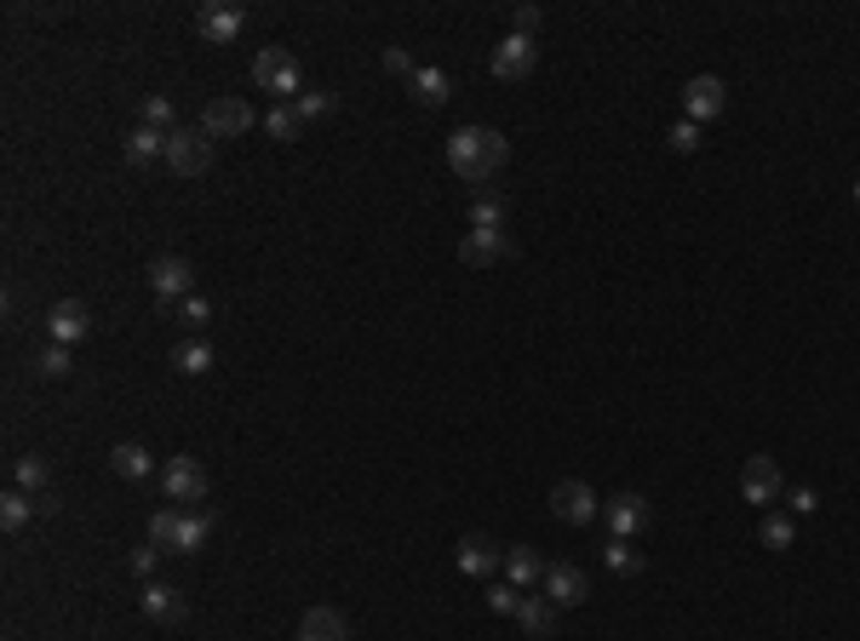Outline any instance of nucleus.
Masks as SVG:
<instances>
[{
  "label": "nucleus",
  "instance_id": "f257e3e1",
  "mask_svg": "<svg viewBox=\"0 0 860 641\" xmlns=\"http://www.w3.org/2000/svg\"><path fill=\"white\" fill-rule=\"evenodd\" d=\"M505 161H511V144H505V132H493V126H459L448 138V166H453V178H465V184H488Z\"/></svg>",
  "mask_w": 860,
  "mask_h": 641
},
{
  "label": "nucleus",
  "instance_id": "f03ea898",
  "mask_svg": "<svg viewBox=\"0 0 860 641\" xmlns=\"http://www.w3.org/2000/svg\"><path fill=\"white\" fill-rule=\"evenodd\" d=\"M253 81L281 97V104H299L305 97V70H299V58H293L287 46H258L253 52Z\"/></svg>",
  "mask_w": 860,
  "mask_h": 641
},
{
  "label": "nucleus",
  "instance_id": "7ed1b4c3",
  "mask_svg": "<svg viewBox=\"0 0 860 641\" xmlns=\"http://www.w3.org/2000/svg\"><path fill=\"white\" fill-rule=\"evenodd\" d=\"M167 166L178 178H202L207 166H213V138L202 126H178V132H167Z\"/></svg>",
  "mask_w": 860,
  "mask_h": 641
},
{
  "label": "nucleus",
  "instance_id": "20e7f679",
  "mask_svg": "<svg viewBox=\"0 0 860 641\" xmlns=\"http://www.w3.org/2000/svg\"><path fill=\"white\" fill-rule=\"evenodd\" d=\"M551 510H556V521H569V527H591L603 516V498L591 493V482H556L551 487Z\"/></svg>",
  "mask_w": 860,
  "mask_h": 641
},
{
  "label": "nucleus",
  "instance_id": "39448f33",
  "mask_svg": "<svg viewBox=\"0 0 860 641\" xmlns=\"http://www.w3.org/2000/svg\"><path fill=\"white\" fill-rule=\"evenodd\" d=\"M258 126V115H253V104H242V97H213V104L202 110V132L218 144V138H242V132H253Z\"/></svg>",
  "mask_w": 860,
  "mask_h": 641
},
{
  "label": "nucleus",
  "instance_id": "423d86ee",
  "mask_svg": "<svg viewBox=\"0 0 860 641\" xmlns=\"http://www.w3.org/2000/svg\"><path fill=\"white\" fill-rule=\"evenodd\" d=\"M161 493H167V504H202L207 498V469L195 458H167L161 464Z\"/></svg>",
  "mask_w": 860,
  "mask_h": 641
},
{
  "label": "nucleus",
  "instance_id": "0eeeda50",
  "mask_svg": "<svg viewBox=\"0 0 860 641\" xmlns=\"http://www.w3.org/2000/svg\"><path fill=\"white\" fill-rule=\"evenodd\" d=\"M740 493H746V504H769L786 493V476H780V464L769 458V453H757V458H746V469H740Z\"/></svg>",
  "mask_w": 860,
  "mask_h": 641
},
{
  "label": "nucleus",
  "instance_id": "6e6552de",
  "mask_svg": "<svg viewBox=\"0 0 860 641\" xmlns=\"http://www.w3.org/2000/svg\"><path fill=\"white\" fill-rule=\"evenodd\" d=\"M190 287H195L190 258L167 252V258H155V263H150V292H155L161 303H184V298H190Z\"/></svg>",
  "mask_w": 860,
  "mask_h": 641
},
{
  "label": "nucleus",
  "instance_id": "1a4fd4ad",
  "mask_svg": "<svg viewBox=\"0 0 860 641\" xmlns=\"http://www.w3.org/2000/svg\"><path fill=\"white\" fill-rule=\"evenodd\" d=\"M540 63V41L528 35H505L500 46H493V81H528Z\"/></svg>",
  "mask_w": 860,
  "mask_h": 641
},
{
  "label": "nucleus",
  "instance_id": "9d476101",
  "mask_svg": "<svg viewBox=\"0 0 860 641\" xmlns=\"http://www.w3.org/2000/svg\"><path fill=\"white\" fill-rule=\"evenodd\" d=\"M242 23H247V12L242 7H224V0H207L202 12H195V35H202L207 46H229L242 35Z\"/></svg>",
  "mask_w": 860,
  "mask_h": 641
},
{
  "label": "nucleus",
  "instance_id": "9b49d317",
  "mask_svg": "<svg viewBox=\"0 0 860 641\" xmlns=\"http://www.w3.org/2000/svg\"><path fill=\"white\" fill-rule=\"evenodd\" d=\"M603 521H608V538H637L654 521V510H648L643 493H620V498L603 504Z\"/></svg>",
  "mask_w": 860,
  "mask_h": 641
},
{
  "label": "nucleus",
  "instance_id": "f8f14e48",
  "mask_svg": "<svg viewBox=\"0 0 860 641\" xmlns=\"http://www.w3.org/2000/svg\"><path fill=\"white\" fill-rule=\"evenodd\" d=\"M47 332H52V344H81L92 332V310L81 298H58L47 310Z\"/></svg>",
  "mask_w": 860,
  "mask_h": 641
},
{
  "label": "nucleus",
  "instance_id": "ddd939ff",
  "mask_svg": "<svg viewBox=\"0 0 860 641\" xmlns=\"http://www.w3.org/2000/svg\"><path fill=\"white\" fill-rule=\"evenodd\" d=\"M723 104H729V86H723L717 75H694V81L683 86V110H688L694 126L711 121V115H723Z\"/></svg>",
  "mask_w": 860,
  "mask_h": 641
},
{
  "label": "nucleus",
  "instance_id": "4468645a",
  "mask_svg": "<svg viewBox=\"0 0 860 641\" xmlns=\"http://www.w3.org/2000/svg\"><path fill=\"white\" fill-rule=\"evenodd\" d=\"M540 596H551L556 607H580V601L591 596V579H585V572H580L574 561H551V567H545Z\"/></svg>",
  "mask_w": 860,
  "mask_h": 641
},
{
  "label": "nucleus",
  "instance_id": "2eb2a0df",
  "mask_svg": "<svg viewBox=\"0 0 860 641\" xmlns=\"http://www.w3.org/2000/svg\"><path fill=\"white\" fill-rule=\"evenodd\" d=\"M459 572H471V579H493V567H500L505 561V550L500 545H493V538L488 533H465V538H459Z\"/></svg>",
  "mask_w": 860,
  "mask_h": 641
},
{
  "label": "nucleus",
  "instance_id": "dca6fc26",
  "mask_svg": "<svg viewBox=\"0 0 860 641\" xmlns=\"http://www.w3.org/2000/svg\"><path fill=\"white\" fill-rule=\"evenodd\" d=\"M459 258H465L471 269H488V263L511 258V241H505V229H471L465 241H459Z\"/></svg>",
  "mask_w": 860,
  "mask_h": 641
},
{
  "label": "nucleus",
  "instance_id": "f3484780",
  "mask_svg": "<svg viewBox=\"0 0 860 641\" xmlns=\"http://www.w3.org/2000/svg\"><path fill=\"white\" fill-rule=\"evenodd\" d=\"M139 607H144L150 624H178V619H184V590H173V585H144Z\"/></svg>",
  "mask_w": 860,
  "mask_h": 641
},
{
  "label": "nucleus",
  "instance_id": "a211bd4d",
  "mask_svg": "<svg viewBox=\"0 0 860 641\" xmlns=\"http://www.w3.org/2000/svg\"><path fill=\"white\" fill-rule=\"evenodd\" d=\"M408 92H413V104H424V110H442L448 97H453V81H448V70H437V63H424V70H413Z\"/></svg>",
  "mask_w": 860,
  "mask_h": 641
},
{
  "label": "nucleus",
  "instance_id": "6ab92c4d",
  "mask_svg": "<svg viewBox=\"0 0 860 641\" xmlns=\"http://www.w3.org/2000/svg\"><path fill=\"white\" fill-rule=\"evenodd\" d=\"M505 585H516V590L545 585V561H540L534 545H511V550H505Z\"/></svg>",
  "mask_w": 860,
  "mask_h": 641
},
{
  "label": "nucleus",
  "instance_id": "aec40b11",
  "mask_svg": "<svg viewBox=\"0 0 860 641\" xmlns=\"http://www.w3.org/2000/svg\"><path fill=\"white\" fill-rule=\"evenodd\" d=\"M299 641H350V624L339 607H310L305 624H299Z\"/></svg>",
  "mask_w": 860,
  "mask_h": 641
},
{
  "label": "nucleus",
  "instance_id": "412c9836",
  "mask_svg": "<svg viewBox=\"0 0 860 641\" xmlns=\"http://www.w3.org/2000/svg\"><path fill=\"white\" fill-rule=\"evenodd\" d=\"M556 613H562V607L551 601V596H522V607H516V624L528 630V635H556Z\"/></svg>",
  "mask_w": 860,
  "mask_h": 641
},
{
  "label": "nucleus",
  "instance_id": "4be33fe9",
  "mask_svg": "<svg viewBox=\"0 0 860 641\" xmlns=\"http://www.w3.org/2000/svg\"><path fill=\"white\" fill-rule=\"evenodd\" d=\"M121 149H126V161H132V166L167 161V132H155V126H144V121H139V126L126 132V144H121Z\"/></svg>",
  "mask_w": 860,
  "mask_h": 641
},
{
  "label": "nucleus",
  "instance_id": "5701e85b",
  "mask_svg": "<svg viewBox=\"0 0 860 641\" xmlns=\"http://www.w3.org/2000/svg\"><path fill=\"white\" fill-rule=\"evenodd\" d=\"M213 344L207 339H184V344H173V373H184V379H202V373H213Z\"/></svg>",
  "mask_w": 860,
  "mask_h": 641
},
{
  "label": "nucleus",
  "instance_id": "b1692460",
  "mask_svg": "<svg viewBox=\"0 0 860 641\" xmlns=\"http://www.w3.org/2000/svg\"><path fill=\"white\" fill-rule=\"evenodd\" d=\"M110 469H115L121 482H144L155 464H150V447H139V442H121V447L110 453Z\"/></svg>",
  "mask_w": 860,
  "mask_h": 641
},
{
  "label": "nucleus",
  "instance_id": "393cba45",
  "mask_svg": "<svg viewBox=\"0 0 860 641\" xmlns=\"http://www.w3.org/2000/svg\"><path fill=\"white\" fill-rule=\"evenodd\" d=\"M178 538H184V510L173 504V510H155L150 516V545L167 556V550H178Z\"/></svg>",
  "mask_w": 860,
  "mask_h": 641
},
{
  "label": "nucleus",
  "instance_id": "a878e982",
  "mask_svg": "<svg viewBox=\"0 0 860 641\" xmlns=\"http://www.w3.org/2000/svg\"><path fill=\"white\" fill-rule=\"evenodd\" d=\"M757 538H764L769 550H791V545H798V521L780 516V510H764V521H757Z\"/></svg>",
  "mask_w": 860,
  "mask_h": 641
},
{
  "label": "nucleus",
  "instance_id": "bb28decb",
  "mask_svg": "<svg viewBox=\"0 0 860 641\" xmlns=\"http://www.w3.org/2000/svg\"><path fill=\"white\" fill-rule=\"evenodd\" d=\"M35 510H41V504L29 498V493H18V487H12L7 498H0V527H7V533H23V527H29V516H35Z\"/></svg>",
  "mask_w": 860,
  "mask_h": 641
},
{
  "label": "nucleus",
  "instance_id": "cd10ccee",
  "mask_svg": "<svg viewBox=\"0 0 860 641\" xmlns=\"http://www.w3.org/2000/svg\"><path fill=\"white\" fill-rule=\"evenodd\" d=\"M264 132H270L276 144H293L305 132V121H299V110H293V104H276L270 115H264Z\"/></svg>",
  "mask_w": 860,
  "mask_h": 641
},
{
  "label": "nucleus",
  "instance_id": "c85d7f7f",
  "mask_svg": "<svg viewBox=\"0 0 860 641\" xmlns=\"http://www.w3.org/2000/svg\"><path fill=\"white\" fill-rule=\"evenodd\" d=\"M213 538V510H190L184 516V538H178V556H195Z\"/></svg>",
  "mask_w": 860,
  "mask_h": 641
},
{
  "label": "nucleus",
  "instance_id": "c756f323",
  "mask_svg": "<svg viewBox=\"0 0 860 641\" xmlns=\"http://www.w3.org/2000/svg\"><path fill=\"white\" fill-rule=\"evenodd\" d=\"M471 229H505V200L500 195H477L471 200Z\"/></svg>",
  "mask_w": 860,
  "mask_h": 641
},
{
  "label": "nucleus",
  "instance_id": "7c9ffc66",
  "mask_svg": "<svg viewBox=\"0 0 860 641\" xmlns=\"http://www.w3.org/2000/svg\"><path fill=\"white\" fill-rule=\"evenodd\" d=\"M18 493H35V498H47V458H18Z\"/></svg>",
  "mask_w": 860,
  "mask_h": 641
},
{
  "label": "nucleus",
  "instance_id": "2f4dec72",
  "mask_svg": "<svg viewBox=\"0 0 860 641\" xmlns=\"http://www.w3.org/2000/svg\"><path fill=\"white\" fill-rule=\"evenodd\" d=\"M144 126H155V132H178V115H173V97H161V92H150V97H144Z\"/></svg>",
  "mask_w": 860,
  "mask_h": 641
},
{
  "label": "nucleus",
  "instance_id": "473e14b6",
  "mask_svg": "<svg viewBox=\"0 0 860 641\" xmlns=\"http://www.w3.org/2000/svg\"><path fill=\"white\" fill-rule=\"evenodd\" d=\"M603 561H608V572H637V567H643V556L632 550V538H608V545H603Z\"/></svg>",
  "mask_w": 860,
  "mask_h": 641
},
{
  "label": "nucleus",
  "instance_id": "72a5a7b5",
  "mask_svg": "<svg viewBox=\"0 0 860 641\" xmlns=\"http://www.w3.org/2000/svg\"><path fill=\"white\" fill-rule=\"evenodd\" d=\"M35 373L41 379H70V344H47L35 355Z\"/></svg>",
  "mask_w": 860,
  "mask_h": 641
},
{
  "label": "nucleus",
  "instance_id": "f704fd0d",
  "mask_svg": "<svg viewBox=\"0 0 860 641\" xmlns=\"http://www.w3.org/2000/svg\"><path fill=\"white\" fill-rule=\"evenodd\" d=\"M178 321H184V327H190V332H202V327H207V321H213V303H207V298H202V292H190V298H184V303H178Z\"/></svg>",
  "mask_w": 860,
  "mask_h": 641
},
{
  "label": "nucleus",
  "instance_id": "c9c22d12",
  "mask_svg": "<svg viewBox=\"0 0 860 641\" xmlns=\"http://www.w3.org/2000/svg\"><path fill=\"white\" fill-rule=\"evenodd\" d=\"M293 110H299V121H305V126H310V121H327V115H334V92H305Z\"/></svg>",
  "mask_w": 860,
  "mask_h": 641
},
{
  "label": "nucleus",
  "instance_id": "e433bc0d",
  "mask_svg": "<svg viewBox=\"0 0 860 641\" xmlns=\"http://www.w3.org/2000/svg\"><path fill=\"white\" fill-rule=\"evenodd\" d=\"M488 607H493V613H516V607H522V590H516V585H493V590H488Z\"/></svg>",
  "mask_w": 860,
  "mask_h": 641
},
{
  "label": "nucleus",
  "instance_id": "4c0bfd02",
  "mask_svg": "<svg viewBox=\"0 0 860 641\" xmlns=\"http://www.w3.org/2000/svg\"><path fill=\"white\" fill-rule=\"evenodd\" d=\"M672 149H683V155L700 149V126H694V121H677V126H672Z\"/></svg>",
  "mask_w": 860,
  "mask_h": 641
},
{
  "label": "nucleus",
  "instance_id": "58836bf2",
  "mask_svg": "<svg viewBox=\"0 0 860 641\" xmlns=\"http://www.w3.org/2000/svg\"><path fill=\"white\" fill-rule=\"evenodd\" d=\"M155 561H161V550L155 545H144V550H132V572H139V579L150 585V572H155Z\"/></svg>",
  "mask_w": 860,
  "mask_h": 641
},
{
  "label": "nucleus",
  "instance_id": "ea45409f",
  "mask_svg": "<svg viewBox=\"0 0 860 641\" xmlns=\"http://www.w3.org/2000/svg\"><path fill=\"white\" fill-rule=\"evenodd\" d=\"M385 70H390V75H408V81H413V58H408L402 46H385Z\"/></svg>",
  "mask_w": 860,
  "mask_h": 641
},
{
  "label": "nucleus",
  "instance_id": "a19ab883",
  "mask_svg": "<svg viewBox=\"0 0 860 641\" xmlns=\"http://www.w3.org/2000/svg\"><path fill=\"white\" fill-rule=\"evenodd\" d=\"M534 29H540V7H516V35L534 41Z\"/></svg>",
  "mask_w": 860,
  "mask_h": 641
},
{
  "label": "nucleus",
  "instance_id": "79ce46f5",
  "mask_svg": "<svg viewBox=\"0 0 860 641\" xmlns=\"http://www.w3.org/2000/svg\"><path fill=\"white\" fill-rule=\"evenodd\" d=\"M815 487H798V493H791V516H815Z\"/></svg>",
  "mask_w": 860,
  "mask_h": 641
}]
</instances>
